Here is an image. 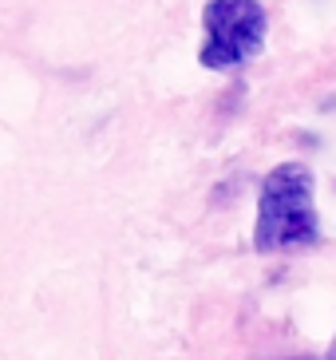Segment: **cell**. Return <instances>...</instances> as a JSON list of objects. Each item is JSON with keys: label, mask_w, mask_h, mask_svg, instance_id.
Segmentation results:
<instances>
[{"label": "cell", "mask_w": 336, "mask_h": 360, "mask_svg": "<svg viewBox=\"0 0 336 360\" xmlns=\"http://www.w3.org/2000/svg\"><path fill=\"white\" fill-rule=\"evenodd\" d=\"M325 360H336V337H332V349H328V356Z\"/></svg>", "instance_id": "3"}, {"label": "cell", "mask_w": 336, "mask_h": 360, "mask_svg": "<svg viewBox=\"0 0 336 360\" xmlns=\"http://www.w3.org/2000/svg\"><path fill=\"white\" fill-rule=\"evenodd\" d=\"M321 245V214H316V182L305 162H281L261 179L257 218H253V250L257 254H301Z\"/></svg>", "instance_id": "1"}, {"label": "cell", "mask_w": 336, "mask_h": 360, "mask_svg": "<svg viewBox=\"0 0 336 360\" xmlns=\"http://www.w3.org/2000/svg\"><path fill=\"white\" fill-rule=\"evenodd\" d=\"M269 36V12L261 0H206L202 8L198 64L206 72H233L261 56Z\"/></svg>", "instance_id": "2"}, {"label": "cell", "mask_w": 336, "mask_h": 360, "mask_svg": "<svg viewBox=\"0 0 336 360\" xmlns=\"http://www.w3.org/2000/svg\"><path fill=\"white\" fill-rule=\"evenodd\" d=\"M293 360H316V356H293Z\"/></svg>", "instance_id": "4"}]
</instances>
